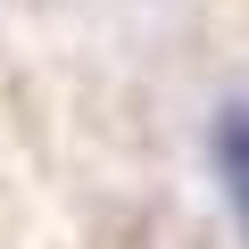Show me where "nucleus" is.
<instances>
[{
  "label": "nucleus",
  "instance_id": "obj_1",
  "mask_svg": "<svg viewBox=\"0 0 249 249\" xmlns=\"http://www.w3.org/2000/svg\"><path fill=\"white\" fill-rule=\"evenodd\" d=\"M216 166H224V199H232V216L249 232V108H232L216 124Z\"/></svg>",
  "mask_w": 249,
  "mask_h": 249
}]
</instances>
